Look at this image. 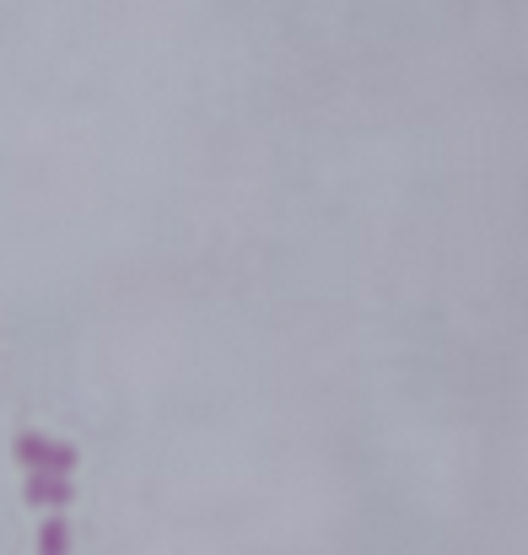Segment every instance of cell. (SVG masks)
Listing matches in <instances>:
<instances>
[{
    "instance_id": "cell-3",
    "label": "cell",
    "mask_w": 528,
    "mask_h": 555,
    "mask_svg": "<svg viewBox=\"0 0 528 555\" xmlns=\"http://www.w3.org/2000/svg\"><path fill=\"white\" fill-rule=\"evenodd\" d=\"M38 555H70V524L54 513V518H43V529H38Z\"/></svg>"
},
{
    "instance_id": "cell-2",
    "label": "cell",
    "mask_w": 528,
    "mask_h": 555,
    "mask_svg": "<svg viewBox=\"0 0 528 555\" xmlns=\"http://www.w3.org/2000/svg\"><path fill=\"white\" fill-rule=\"evenodd\" d=\"M27 502L33 507H70L76 502V486H70V475H43V469H27Z\"/></svg>"
},
{
    "instance_id": "cell-1",
    "label": "cell",
    "mask_w": 528,
    "mask_h": 555,
    "mask_svg": "<svg viewBox=\"0 0 528 555\" xmlns=\"http://www.w3.org/2000/svg\"><path fill=\"white\" fill-rule=\"evenodd\" d=\"M11 453H16L27 469H43V475H70V469L81 464V453H76L70 442H54V437H43V431H22V437L11 442Z\"/></svg>"
}]
</instances>
